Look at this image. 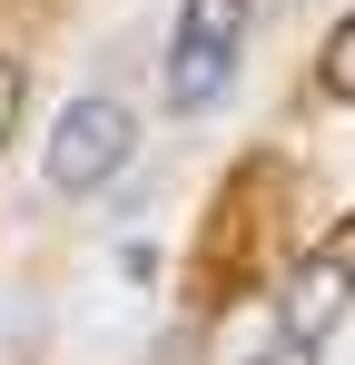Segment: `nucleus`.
Returning a JSON list of instances; mask_svg holds the SVG:
<instances>
[{"label": "nucleus", "instance_id": "f257e3e1", "mask_svg": "<svg viewBox=\"0 0 355 365\" xmlns=\"http://www.w3.org/2000/svg\"><path fill=\"white\" fill-rule=\"evenodd\" d=\"M128 158H138V119L118 99H69L59 109V128H50V187L59 197H99Z\"/></svg>", "mask_w": 355, "mask_h": 365}, {"label": "nucleus", "instance_id": "7ed1b4c3", "mask_svg": "<svg viewBox=\"0 0 355 365\" xmlns=\"http://www.w3.org/2000/svg\"><path fill=\"white\" fill-rule=\"evenodd\" d=\"M227 79H237L227 40H178V50H168V99H178V109H217Z\"/></svg>", "mask_w": 355, "mask_h": 365}, {"label": "nucleus", "instance_id": "6e6552de", "mask_svg": "<svg viewBox=\"0 0 355 365\" xmlns=\"http://www.w3.org/2000/svg\"><path fill=\"white\" fill-rule=\"evenodd\" d=\"M336 257H346V267H355V227H346V247H336Z\"/></svg>", "mask_w": 355, "mask_h": 365}, {"label": "nucleus", "instance_id": "0eeeda50", "mask_svg": "<svg viewBox=\"0 0 355 365\" xmlns=\"http://www.w3.org/2000/svg\"><path fill=\"white\" fill-rule=\"evenodd\" d=\"M257 365H316V346H296V336H287L277 356H257Z\"/></svg>", "mask_w": 355, "mask_h": 365}, {"label": "nucleus", "instance_id": "f03ea898", "mask_svg": "<svg viewBox=\"0 0 355 365\" xmlns=\"http://www.w3.org/2000/svg\"><path fill=\"white\" fill-rule=\"evenodd\" d=\"M346 297H355V267L326 247V257H316V267L287 287V336H296V346H316V336L336 326V306H346Z\"/></svg>", "mask_w": 355, "mask_h": 365}, {"label": "nucleus", "instance_id": "39448f33", "mask_svg": "<svg viewBox=\"0 0 355 365\" xmlns=\"http://www.w3.org/2000/svg\"><path fill=\"white\" fill-rule=\"evenodd\" d=\"M326 89H336V99H355V20H336V40H326Z\"/></svg>", "mask_w": 355, "mask_h": 365}, {"label": "nucleus", "instance_id": "20e7f679", "mask_svg": "<svg viewBox=\"0 0 355 365\" xmlns=\"http://www.w3.org/2000/svg\"><path fill=\"white\" fill-rule=\"evenodd\" d=\"M237 30H247V0H187L178 10V40H227L237 50Z\"/></svg>", "mask_w": 355, "mask_h": 365}, {"label": "nucleus", "instance_id": "423d86ee", "mask_svg": "<svg viewBox=\"0 0 355 365\" xmlns=\"http://www.w3.org/2000/svg\"><path fill=\"white\" fill-rule=\"evenodd\" d=\"M10 128H20V69L0 60V148H10Z\"/></svg>", "mask_w": 355, "mask_h": 365}]
</instances>
